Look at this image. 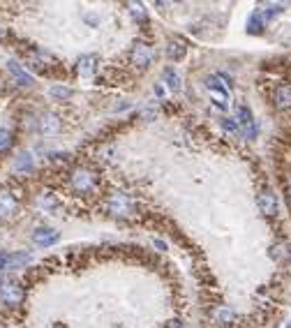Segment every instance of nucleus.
I'll use <instances>...</instances> for the list:
<instances>
[{
	"mask_svg": "<svg viewBox=\"0 0 291 328\" xmlns=\"http://www.w3.org/2000/svg\"><path fill=\"white\" fill-rule=\"evenodd\" d=\"M185 53H187V49H185V44L178 40H171L169 46H166V55H169L171 60H183Z\"/></svg>",
	"mask_w": 291,
	"mask_h": 328,
	"instance_id": "nucleus-14",
	"label": "nucleus"
},
{
	"mask_svg": "<svg viewBox=\"0 0 291 328\" xmlns=\"http://www.w3.org/2000/svg\"><path fill=\"white\" fill-rule=\"evenodd\" d=\"M7 69H9V74L16 79L18 86H32V76L21 67V65L16 63V60H9V63H7Z\"/></svg>",
	"mask_w": 291,
	"mask_h": 328,
	"instance_id": "nucleus-9",
	"label": "nucleus"
},
{
	"mask_svg": "<svg viewBox=\"0 0 291 328\" xmlns=\"http://www.w3.org/2000/svg\"><path fill=\"white\" fill-rule=\"evenodd\" d=\"M32 240H35L37 245H53L55 240H58V231H53V229H37L35 234H32Z\"/></svg>",
	"mask_w": 291,
	"mask_h": 328,
	"instance_id": "nucleus-12",
	"label": "nucleus"
},
{
	"mask_svg": "<svg viewBox=\"0 0 291 328\" xmlns=\"http://www.w3.org/2000/svg\"><path fill=\"white\" fill-rule=\"evenodd\" d=\"M166 328H187V326H185L183 321H171V323H169V326H166Z\"/></svg>",
	"mask_w": 291,
	"mask_h": 328,
	"instance_id": "nucleus-26",
	"label": "nucleus"
},
{
	"mask_svg": "<svg viewBox=\"0 0 291 328\" xmlns=\"http://www.w3.org/2000/svg\"><path fill=\"white\" fill-rule=\"evenodd\" d=\"M282 12H284V5H266V9L261 12V16L268 21V18L277 16V14H282Z\"/></svg>",
	"mask_w": 291,
	"mask_h": 328,
	"instance_id": "nucleus-21",
	"label": "nucleus"
},
{
	"mask_svg": "<svg viewBox=\"0 0 291 328\" xmlns=\"http://www.w3.org/2000/svg\"><path fill=\"white\" fill-rule=\"evenodd\" d=\"M238 127L243 129L247 139H257V132H259L257 120H254L252 111H249L247 106H240V109H238Z\"/></svg>",
	"mask_w": 291,
	"mask_h": 328,
	"instance_id": "nucleus-4",
	"label": "nucleus"
},
{
	"mask_svg": "<svg viewBox=\"0 0 291 328\" xmlns=\"http://www.w3.org/2000/svg\"><path fill=\"white\" fill-rule=\"evenodd\" d=\"M275 106L277 109H291V86H280L275 90Z\"/></svg>",
	"mask_w": 291,
	"mask_h": 328,
	"instance_id": "nucleus-13",
	"label": "nucleus"
},
{
	"mask_svg": "<svg viewBox=\"0 0 291 328\" xmlns=\"http://www.w3.org/2000/svg\"><path fill=\"white\" fill-rule=\"evenodd\" d=\"M14 213H16V201L12 199V194L0 192V217L7 220V217H12Z\"/></svg>",
	"mask_w": 291,
	"mask_h": 328,
	"instance_id": "nucleus-10",
	"label": "nucleus"
},
{
	"mask_svg": "<svg viewBox=\"0 0 291 328\" xmlns=\"http://www.w3.org/2000/svg\"><path fill=\"white\" fill-rule=\"evenodd\" d=\"M263 23H266V18L261 16V12H254L252 16H249V21H247V32L259 35V32L263 30Z\"/></svg>",
	"mask_w": 291,
	"mask_h": 328,
	"instance_id": "nucleus-17",
	"label": "nucleus"
},
{
	"mask_svg": "<svg viewBox=\"0 0 291 328\" xmlns=\"http://www.w3.org/2000/svg\"><path fill=\"white\" fill-rule=\"evenodd\" d=\"M40 132L44 137H51V134H58L60 132V118L55 113H44L40 120Z\"/></svg>",
	"mask_w": 291,
	"mask_h": 328,
	"instance_id": "nucleus-8",
	"label": "nucleus"
},
{
	"mask_svg": "<svg viewBox=\"0 0 291 328\" xmlns=\"http://www.w3.org/2000/svg\"><path fill=\"white\" fill-rule=\"evenodd\" d=\"M286 328H291V323H289V326H286Z\"/></svg>",
	"mask_w": 291,
	"mask_h": 328,
	"instance_id": "nucleus-28",
	"label": "nucleus"
},
{
	"mask_svg": "<svg viewBox=\"0 0 291 328\" xmlns=\"http://www.w3.org/2000/svg\"><path fill=\"white\" fill-rule=\"evenodd\" d=\"M7 259H9V254L0 252V271H3V268H7Z\"/></svg>",
	"mask_w": 291,
	"mask_h": 328,
	"instance_id": "nucleus-25",
	"label": "nucleus"
},
{
	"mask_svg": "<svg viewBox=\"0 0 291 328\" xmlns=\"http://www.w3.org/2000/svg\"><path fill=\"white\" fill-rule=\"evenodd\" d=\"M206 88L212 92V100H215V104L222 106V109H226V102H229V90H226V86H220V79L210 76L206 81Z\"/></svg>",
	"mask_w": 291,
	"mask_h": 328,
	"instance_id": "nucleus-5",
	"label": "nucleus"
},
{
	"mask_svg": "<svg viewBox=\"0 0 291 328\" xmlns=\"http://www.w3.org/2000/svg\"><path fill=\"white\" fill-rule=\"evenodd\" d=\"M23 298V289L16 284V282H5L3 286V300L7 305H18Z\"/></svg>",
	"mask_w": 291,
	"mask_h": 328,
	"instance_id": "nucleus-7",
	"label": "nucleus"
},
{
	"mask_svg": "<svg viewBox=\"0 0 291 328\" xmlns=\"http://www.w3.org/2000/svg\"><path fill=\"white\" fill-rule=\"evenodd\" d=\"M212 319H215L217 323H222V326H229V323L236 321V312L229 307H217L215 312H212Z\"/></svg>",
	"mask_w": 291,
	"mask_h": 328,
	"instance_id": "nucleus-15",
	"label": "nucleus"
},
{
	"mask_svg": "<svg viewBox=\"0 0 291 328\" xmlns=\"http://www.w3.org/2000/svg\"><path fill=\"white\" fill-rule=\"evenodd\" d=\"M95 187V176H92V171L88 169H79L72 173V189L79 194H86L90 192V189Z\"/></svg>",
	"mask_w": 291,
	"mask_h": 328,
	"instance_id": "nucleus-3",
	"label": "nucleus"
},
{
	"mask_svg": "<svg viewBox=\"0 0 291 328\" xmlns=\"http://www.w3.org/2000/svg\"><path fill=\"white\" fill-rule=\"evenodd\" d=\"M32 164H35V160H32V155L28 150H23L21 155L16 157V162H14V169L16 171H30Z\"/></svg>",
	"mask_w": 291,
	"mask_h": 328,
	"instance_id": "nucleus-16",
	"label": "nucleus"
},
{
	"mask_svg": "<svg viewBox=\"0 0 291 328\" xmlns=\"http://www.w3.org/2000/svg\"><path fill=\"white\" fill-rule=\"evenodd\" d=\"M3 35H5V28H3V26H0V37H3Z\"/></svg>",
	"mask_w": 291,
	"mask_h": 328,
	"instance_id": "nucleus-27",
	"label": "nucleus"
},
{
	"mask_svg": "<svg viewBox=\"0 0 291 328\" xmlns=\"http://www.w3.org/2000/svg\"><path fill=\"white\" fill-rule=\"evenodd\" d=\"M129 14H132L134 18H139V21H146V12H143L141 5H137V3L129 5Z\"/></svg>",
	"mask_w": 291,
	"mask_h": 328,
	"instance_id": "nucleus-23",
	"label": "nucleus"
},
{
	"mask_svg": "<svg viewBox=\"0 0 291 328\" xmlns=\"http://www.w3.org/2000/svg\"><path fill=\"white\" fill-rule=\"evenodd\" d=\"M106 210L113 217H127V215H132L134 203L127 194H113V197L109 199V203H106Z\"/></svg>",
	"mask_w": 291,
	"mask_h": 328,
	"instance_id": "nucleus-1",
	"label": "nucleus"
},
{
	"mask_svg": "<svg viewBox=\"0 0 291 328\" xmlns=\"http://www.w3.org/2000/svg\"><path fill=\"white\" fill-rule=\"evenodd\" d=\"M76 69H79L81 76H90V74H95V69H97V58L95 55H81L79 63H76Z\"/></svg>",
	"mask_w": 291,
	"mask_h": 328,
	"instance_id": "nucleus-11",
	"label": "nucleus"
},
{
	"mask_svg": "<svg viewBox=\"0 0 291 328\" xmlns=\"http://www.w3.org/2000/svg\"><path fill=\"white\" fill-rule=\"evenodd\" d=\"M30 261V254L28 252H16V254H9L7 259V268H21Z\"/></svg>",
	"mask_w": 291,
	"mask_h": 328,
	"instance_id": "nucleus-18",
	"label": "nucleus"
},
{
	"mask_svg": "<svg viewBox=\"0 0 291 328\" xmlns=\"http://www.w3.org/2000/svg\"><path fill=\"white\" fill-rule=\"evenodd\" d=\"M49 95L53 97V100L65 102V100H69V97H72V90H69L67 86H53V88L49 90Z\"/></svg>",
	"mask_w": 291,
	"mask_h": 328,
	"instance_id": "nucleus-20",
	"label": "nucleus"
},
{
	"mask_svg": "<svg viewBox=\"0 0 291 328\" xmlns=\"http://www.w3.org/2000/svg\"><path fill=\"white\" fill-rule=\"evenodd\" d=\"M12 146V132L7 127H0V150H7Z\"/></svg>",
	"mask_w": 291,
	"mask_h": 328,
	"instance_id": "nucleus-22",
	"label": "nucleus"
},
{
	"mask_svg": "<svg viewBox=\"0 0 291 328\" xmlns=\"http://www.w3.org/2000/svg\"><path fill=\"white\" fill-rule=\"evenodd\" d=\"M164 81L169 83V88H171L173 92L180 88V76H178V72H176L173 67H166V69H164Z\"/></svg>",
	"mask_w": 291,
	"mask_h": 328,
	"instance_id": "nucleus-19",
	"label": "nucleus"
},
{
	"mask_svg": "<svg viewBox=\"0 0 291 328\" xmlns=\"http://www.w3.org/2000/svg\"><path fill=\"white\" fill-rule=\"evenodd\" d=\"M257 203H259V208H261L263 215H275L277 213V197L270 192V189H263V192L259 194Z\"/></svg>",
	"mask_w": 291,
	"mask_h": 328,
	"instance_id": "nucleus-6",
	"label": "nucleus"
},
{
	"mask_svg": "<svg viewBox=\"0 0 291 328\" xmlns=\"http://www.w3.org/2000/svg\"><path fill=\"white\" fill-rule=\"evenodd\" d=\"M222 127H224L226 129V132H231V134H238V125H236L234 123V120H229V118H224V120H222Z\"/></svg>",
	"mask_w": 291,
	"mask_h": 328,
	"instance_id": "nucleus-24",
	"label": "nucleus"
},
{
	"mask_svg": "<svg viewBox=\"0 0 291 328\" xmlns=\"http://www.w3.org/2000/svg\"><path fill=\"white\" fill-rule=\"evenodd\" d=\"M152 58H155V51H152L150 44H146V42H137L132 49V53H129V60H132V65H137L139 69L148 67V65L152 63Z\"/></svg>",
	"mask_w": 291,
	"mask_h": 328,
	"instance_id": "nucleus-2",
	"label": "nucleus"
}]
</instances>
